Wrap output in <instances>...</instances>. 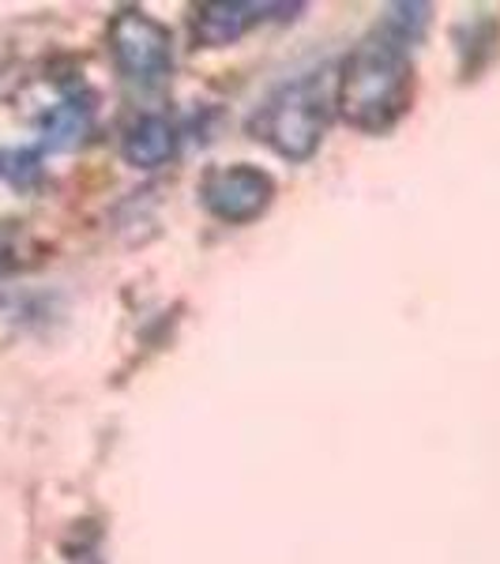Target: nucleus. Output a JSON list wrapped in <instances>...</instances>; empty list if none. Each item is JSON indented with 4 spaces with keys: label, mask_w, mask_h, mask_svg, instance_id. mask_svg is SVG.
<instances>
[{
    "label": "nucleus",
    "mask_w": 500,
    "mask_h": 564,
    "mask_svg": "<svg viewBox=\"0 0 500 564\" xmlns=\"http://www.w3.org/2000/svg\"><path fill=\"white\" fill-rule=\"evenodd\" d=\"M411 106V53L388 26L369 34L339 76V113L361 132H384Z\"/></svg>",
    "instance_id": "nucleus-1"
},
{
    "label": "nucleus",
    "mask_w": 500,
    "mask_h": 564,
    "mask_svg": "<svg viewBox=\"0 0 500 564\" xmlns=\"http://www.w3.org/2000/svg\"><path fill=\"white\" fill-rule=\"evenodd\" d=\"M297 4H238V0H218V4H204L196 12V42L207 45V50H218V45L238 42L249 26H257L260 20H268L271 12H294Z\"/></svg>",
    "instance_id": "nucleus-5"
},
{
    "label": "nucleus",
    "mask_w": 500,
    "mask_h": 564,
    "mask_svg": "<svg viewBox=\"0 0 500 564\" xmlns=\"http://www.w3.org/2000/svg\"><path fill=\"white\" fill-rule=\"evenodd\" d=\"M324 124H327L324 84L316 76H305L268 98V106L257 117V140H263L271 151L283 154V159L302 162L320 148Z\"/></svg>",
    "instance_id": "nucleus-2"
},
{
    "label": "nucleus",
    "mask_w": 500,
    "mask_h": 564,
    "mask_svg": "<svg viewBox=\"0 0 500 564\" xmlns=\"http://www.w3.org/2000/svg\"><path fill=\"white\" fill-rule=\"evenodd\" d=\"M0 257H4V252H0Z\"/></svg>",
    "instance_id": "nucleus-8"
},
{
    "label": "nucleus",
    "mask_w": 500,
    "mask_h": 564,
    "mask_svg": "<svg viewBox=\"0 0 500 564\" xmlns=\"http://www.w3.org/2000/svg\"><path fill=\"white\" fill-rule=\"evenodd\" d=\"M109 50L117 68L135 87H159L174 72V39L148 12H121L109 23Z\"/></svg>",
    "instance_id": "nucleus-3"
},
{
    "label": "nucleus",
    "mask_w": 500,
    "mask_h": 564,
    "mask_svg": "<svg viewBox=\"0 0 500 564\" xmlns=\"http://www.w3.org/2000/svg\"><path fill=\"white\" fill-rule=\"evenodd\" d=\"M271 196H275L271 177L257 166H244V162L211 170V174L204 177V185H199V199H204L207 212L230 226L252 223L257 215H263Z\"/></svg>",
    "instance_id": "nucleus-4"
},
{
    "label": "nucleus",
    "mask_w": 500,
    "mask_h": 564,
    "mask_svg": "<svg viewBox=\"0 0 500 564\" xmlns=\"http://www.w3.org/2000/svg\"><path fill=\"white\" fill-rule=\"evenodd\" d=\"M90 132V106L76 102H57L50 113L42 117V135H45V148L53 151H65V148H76L79 140Z\"/></svg>",
    "instance_id": "nucleus-7"
},
{
    "label": "nucleus",
    "mask_w": 500,
    "mask_h": 564,
    "mask_svg": "<svg viewBox=\"0 0 500 564\" xmlns=\"http://www.w3.org/2000/svg\"><path fill=\"white\" fill-rule=\"evenodd\" d=\"M121 151H124V159H129V166L159 170V166H166V162L174 159L177 132H174V124H170L166 117L148 113V117H140L129 132H124V148Z\"/></svg>",
    "instance_id": "nucleus-6"
}]
</instances>
